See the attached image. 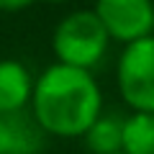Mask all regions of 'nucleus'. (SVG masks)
Returning <instances> with one entry per match:
<instances>
[{
	"mask_svg": "<svg viewBox=\"0 0 154 154\" xmlns=\"http://www.w3.org/2000/svg\"><path fill=\"white\" fill-rule=\"evenodd\" d=\"M36 0H0V11L3 13H16V11H23V8L33 5Z\"/></svg>",
	"mask_w": 154,
	"mask_h": 154,
	"instance_id": "9",
	"label": "nucleus"
},
{
	"mask_svg": "<svg viewBox=\"0 0 154 154\" xmlns=\"http://www.w3.org/2000/svg\"><path fill=\"white\" fill-rule=\"evenodd\" d=\"M103 95L85 67L51 64L33 82L31 113L49 136H82L100 116Z\"/></svg>",
	"mask_w": 154,
	"mask_h": 154,
	"instance_id": "1",
	"label": "nucleus"
},
{
	"mask_svg": "<svg viewBox=\"0 0 154 154\" xmlns=\"http://www.w3.org/2000/svg\"><path fill=\"white\" fill-rule=\"evenodd\" d=\"M46 136L49 134L26 108L0 113V154H38Z\"/></svg>",
	"mask_w": 154,
	"mask_h": 154,
	"instance_id": "5",
	"label": "nucleus"
},
{
	"mask_svg": "<svg viewBox=\"0 0 154 154\" xmlns=\"http://www.w3.org/2000/svg\"><path fill=\"white\" fill-rule=\"evenodd\" d=\"M118 93L134 110L154 113V33L126 44L118 57Z\"/></svg>",
	"mask_w": 154,
	"mask_h": 154,
	"instance_id": "3",
	"label": "nucleus"
},
{
	"mask_svg": "<svg viewBox=\"0 0 154 154\" xmlns=\"http://www.w3.org/2000/svg\"><path fill=\"white\" fill-rule=\"evenodd\" d=\"M33 77L18 59H0V113L31 105Z\"/></svg>",
	"mask_w": 154,
	"mask_h": 154,
	"instance_id": "6",
	"label": "nucleus"
},
{
	"mask_svg": "<svg viewBox=\"0 0 154 154\" xmlns=\"http://www.w3.org/2000/svg\"><path fill=\"white\" fill-rule=\"evenodd\" d=\"M46 3H64V0H46Z\"/></svg>",
	"mask_w": 154,
	"mask_h": 154,
	"instance_id": "10",
	"label": "nucleus"
},
{
	"mask_svg": "<svg viewBox=\"0 0 154 154\" xmlns=\"http://www.w3.org/2000/svg\"><path fill=\"white\" fill-rule=\"evenodd\" d=\"M110 36L95 11H75L57 23L51 33V49L62 64L95 67L108 51Z\"/></svg>",
	"mask_w": 154,
	"mask_h": 154,
	"instance_id": "2",
	"label": "nucleus"
},
{
	"mask_svg": "<svg viewBox=\"0 0 154 154\" xmlns=\"http://www.w3.org/2000/svg\"><path fill=\"white\" fill-rule=\"evenodd\" d=\"M123 152L126 154H154V113L134 110L123 118Z\"/></svg>",
	"mask_w": 154,
	"mask_h": 154,
	"instance_id": "8",
	"label": "nucleus"
},
{
	"mask_svg": "<svg viewBox=\"0 0 154 154\" xmlns=\"http://www.w3.org/2000/svg\"><path fill=\"white\" fill-rule=\"evenodd\" d=\"M152 33H154V31H152Z\"/></svg>",
	"mask_w": 154,
	"mask_h": 154,
	"instance_id": "12",
	"label": "nucleus"
},
{
	"mask_svg": "<svg viewBox=\"0 0 154 154\" xmlns=\"http://www.w3.org/2000/svg\"><path fill=\"white\" fill-rule=\"evenodd\" d=\"M82 136L93 154L123 152V118H118L116 113H108V116L100 113Z\"/></svg>",
	"mask_w": 154,
	"mask_h": 154,
	"instance_id": "7",
	"label": "nucleus"
},
{
	"mask_svg": "<svg viewBox=\"0 0 154 154\" xmlns=\"http://www.w3.org/2000/svg\"><path fill=\"white\" fill-rule=\"evenodd\" d=\"M113 154H126V152H113Z\"/></svg>",
	"mask_w": 154,
	"mask_h": 154,
	"instance_id": "11",
	"label": "nucleus"
},
{
	"mask_svg": "<svg viewBox=\"0 0 154 154\" xmlns=\"http://www.w3.org/2000/svg\"><path fill=\"white\" fill-rule=\"evenodd\" d=\"M93 11L103 21L108 36L116 41H123V44L152 36L154 31L152 0H95Z\"/></svg>",
	"mask_w": 154,
	"mask_h": 154,
	"instance_id": "4",
	"label": "nucleus"
}]
</instances>
